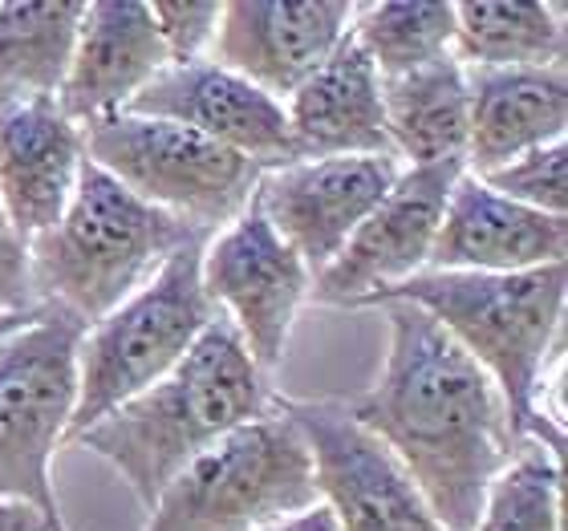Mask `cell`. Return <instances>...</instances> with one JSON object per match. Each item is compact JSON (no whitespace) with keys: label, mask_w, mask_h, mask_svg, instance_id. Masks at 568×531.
I'll use <instances>...</instances> for the list:
<instances>
[{"label":"cell","mask_w":568,"mask_h":531,"mask_svg":"<svg viewBox=\"0 0 568 531\" xmlns=\"http://www.w3.org/2000/svg\"><path fill=\"white\" fill-rule=\"evenodd\" d=\"M386 354L374 386L349 413L403 462L447 531H471L484 496L520 438L479 361L463 354L423 308L390 300Z\"/></svg>","instance_id":"cell-1"},{"label":"cell","mask_w":568,"mask_h":531,"mask_svg":"<svg viewBox=\"0 0 568 531\" xmlns=\"http://www.w3.org/2000/svg\"><path fill=\"white\" fill-rule=\"evenodd\" d=\"M273 406V378L252 361L240 333L215 317L212 329L191 345V354L171 374L78 430L70 442L98 455L131 487L142 511H151L163 487L195 455Z\"/></svg>","instance_id":"cell-2"},{"label":"cell","mask_w":568,"mask_h":531,"mask_svg":"<svg viewBox=\"0 0 568 531\" xmlns=\"http://www.w3.org/2000/svg\"><path fill=\"white\" fill-rule=\"evenodd\" d=\"M423 308L463 354L479 361L524 442L545 381L565 366V264L532 272H418L369 300Z\"/></svg>","instance_id":"cell-3"},{"label":"cell","mask_w":568,"mask_h":531,"mask_svg":"<svg viewBox=\"0 0 568 531\" xmlns=\"http://www.w3.org/2000/svg\"><path fill=\"white\" fill-rule=\"evenodd\" d=\"M191 239H203V232L142 203L85 159L61 219L29 239L37 305L61 308L90 329Z\"/></svg>","instance_id":"cell-4"},{"label":"cell","mask_w":568,"mask_h":531,"mask_svg":"<svg viewBox=\"0 0 568 531\" xmlns=\"http://www.w3.org/2000/svg\"><path fill=\"white\" fill-rule=\"evenodd\" d=\"M207 244L191 239L131 293L114 313L94 320L78 345V406H73L70 442L78 430L94 426L122 401L171 374L191 354V345L220 317L203 293L200 252Z\"/></svg>","instance_id":"cell-5"},{"label":"cell","mask_w":568,"mask_h":531,"mask_svg":"<svg viewBox=\"0 0 568 531\" xmlns=\"http://www.w3.org/2000/svg\"><path fill=\"white\" fill-rule=\"evenodd\" d=\"M308 503H317L313 462L276 401L195 455L151 503L142 531H256Z\"/></svg>","instance_id":"cell-6"},{"label":"cell","mask_w":568,"mask_h":531,"mask_svg":"<svg viewBox=\"0 0 568 531\" xmlns=\"http://www.w3.org/2000/svg\"><path fill=\"white\" fill-rule=\"evenodd\" d=\"M82 333V320L41 305L24 329L0 341V499L37 508L53 531H70L53 491V455L78 406Z\"/></svg>","instance_id":"cell-7"},{"label":"cell","mask_w":568,"mask_h":531,"mask_svg":"<svg viewBox=\"0 0 568 531\" xmlns=\"http://www.w3.org/2000/svg\"><path fill=\"white\" fill-rule=\"evenodd\" d=\"M85 159L142 203L175 215L203 236L232 224L256 195L264 166L163 119L114 114L82 131Z\"/></svg>","instance_id":"cell-8"},{"label":"cell","mask_w":568,"mask_h":531,"mask_svg":"<svg viewBox=\"0 0 568 531\" xmlns=\"http://www.w3.org/2000/svg\"><path fill=\"white\" fill-rule=\"evenodd\" d=\"M305 438L317 503L342 531H447L406 467L349 413L345 398H276Z\"/></svg>","instance_id":"cell-9"},{"label":"cell","mask_w":568,"mask_h":531,"mask_svg":"<svg viewBox=\"0 0 568 531\" xmlns=\"http://www.w3.org/2000/svg\"><path fill=\"white\" fill-rule=\"evenodd\" d=\"M200 280L215 313L240 333L252 361L273 378L296 317L308 305L313 272L276 236L256 200L232 224L207 236L200 252Z\"/></svg>","instance_id":"cell-10"},{"label":"cell","mask_w":568,"mask_h":531,"mask_svg":"<svg viewBox=\"0 0 568 531\" xmlns=\"http://www.w3.org/2000/svg\"><path fill=\"white\" fill-rule=\"evenodd\" d=\"M467 163L403 166L378 207L357 224L345 248L313 276L308 300L337 308H369V300L394 284L426 272L447 195Z\"/></svg>","instance_id":"cell-11"},{"label":"cell","mask_w":568,"mask_h":531,"mask_svg":"<svg viewBox=\"0 0 568 531\" xmlns=\"http://www.w3.org/2000/svg\"><path fill=\"white\" fill-rule=\"evenodd\" d=\"M403 175L390 154H329V159H293L264 171L256 183V207L276 227V236L317 276L345 248L357 224Z\"/></svg>","instance_id":"cell-12"},{"label":"cell","mask_w":568,"mask_h":531,"mask_svg":"<svg viewBox=\"0 0 568 531\" xmlns=\"http://www.w3.org/2000/svg\"><path fill=\"white\" fill-rule=\"evenodd\" d=\"M122 114L187 126V131L261 163L264 171L296 159L284 102H276L261 85H252L248 78H240L212 58L171 61L166 70L154 73L151 85Z\"/></svg>","instance_id":"cell-13"},{"label":"cell","mask_w":568,"mask_h":531,"mask_svg":"<svg viewBox=\"0 0 568 531\" xmlns=\"http://www.w3.org/2000/svg\"><path fill=\"white\" fill-rule=\"evenodd\" d=\"M349 24L354 4L345 0H227L212 41V61L284 102L342 45Z\"/></svg>","instance_id":"cell-14"},{"label":"cell","mask_w":568,"mask_h":531,"mask_svg":"<svg viewBox=\"0 0 568 531\" xmlns=\"http://www.w3.org/2000/svg\"><path fill=\"white\" fill-rule=\"evenodd\" d=\"M85 166L82 126L58 98L0 102V215L29 244L58 224Z\"/></svg>","instance_id":"cell-15"},{"label":"cell","mask_w":568,"mask_h":531,"mask_svg":"<svg viewBox=\"0 0 568 531\" xmlns=\"http://www.w3.org/2000/svg\"><path fill=\"white\" fill-rule=\"evenodd\" d=\"M163 41L151 21V4L142 0H94L82 9L73 53L58 90L61 114L78 126H94L131 106L166 70Z\"/></svg>","instance_id":"cell-16"},{"label":"cell","mask_w":568,"mask_h":531,"mask_svg":"<svg viewBox=\"0 0 568 531\" xmlns=\"http://www.w3.org/2000/svg\"><path fill=\"white\" fill-rule=\"evenodd\" d=\"M568 219L504 200L463 171L447 195L426 272H532L565 264Z\"/></svg>","instance_id":"cell-17"},{"label":"cell","mask_w":568,"mask_h":531,"mask_svg":"<svg viewBox=\"0 0 568 531\" xmlns=\"http://www.w3.org/2000/svg\"><path fill=\"white\" fill-rule=\"evenodd\" d=\"M284 119L293 134L296 159H329V154H390L382 78L354 41H345L284 98Z\"/></svg>","instance_id":"cell-18"},{"label":"cell","mask_w":568,"mask_h":531,"mask_svg":"<svg viewBox=\"0 0 568 531\" xmlns=\"http://www.w3.org/2000/svg\"><path fill=\"white\" fill-rule=\"evenodd\" d=\"M471 134L467 171L484 175L520 154L560 142L568 131V73L548 70H467Z\"/></svg>","instance_id":"cell-19"},{"label":"cell","mask_w":568,"mask_h":531,"mask_svg":"<svg viewBox=\"0 0 568 531\" xmlns=\"http://www.w3.org/2000/svg\"><path fill=\"white\" fill-rule=\"evenodd\" d=\"M382 110L394 159L403 166L467 163L471 90L455 53L382 82Z\"/></svg>","instance_id":"cell-20"},{"label":"cell","mask_w":568,"mask_h":531,"mask_svg":"<svg viewBox=\"0 0 568 531\" xmlns=\"http://www.w3.org/2000/svg\"><path fill=\"white\" fill-rule=\"evenodd\" d=\"M450 53L463 70L565 65V4H545V0H467V4H455Z\"/></svg>","instance_id":"cell-21"},{"label":"cell","mask_w":568,"mask_h":531,"mask_svg":"<svg viewBox=\"0 0 568 531\" xmlns=\"http://www.w3.org/2000/svg\"><path fill=\"white\" fill-rule=\"evenodd\" d=\"M85 4H0V102L58 98Z\"/></svg>","instance_id":"cell-22"},{"label":"cell","mask_w":568,"mask_h":531,"mask_svg":"<svg viewBox=\"0 0 568 531\" xmlns=\"http://www.w3.org/2000/svg\"><path fill=\"white\" fill-rule=\"evenodd\" d=\"M349 33L382 82H390V78H403V73L447 58L455 45V4H435V0L354 4Z\"/></svg>","instance_id":"cell-23"},{"label":"cell","mask_w":568,"mask_h":531,"mask_svg":"<svg viewBox=\"0 0 568 531\" xmlns=\"http://www.w3.org/2000/svg\"><path fill=\"white\" fill-rule=\"evenodd\" d=\"M471 531H565V455L524 438L487 487Z\"/></svg>","instance_id":"cell-24"},{"label":"cell","mask_w":568,"mask_h":531,"mask_svg":"<svg viewBox=\"0 0 568 531\" xmlns=\"http://www.w3.org/2000/svg\"><path fill=\"white\" fill-rule=\"evenodd\" d=\"M491 191H499L504 200L532 207L545 215H565L568 219V146L565 139L536 146V151L520 154L504 166H491L479 175Z\"/></svg>","instance_id":"cell-25"},{"label":"cell","mask_w":568,"mask_h":531,"mask_svg":"<svg viewBox=\"0 0 568 531\" xmlns=\"http://www.w3.org/2000/svg\"><path fill=\"white\" fill-rule=\"evenodd\" d=\"M220 0H154L151 21L159 29L166 58L171 61H200L212 58V41L220 29Z\"/></svg>","instance_id":"cell-26"},{"label":"cell","mask_w":568,"mask_h":531,"mask_svg":"<svg viewBox=\"0 0 568 531\" xmlns=\"http://www.w3.org/2000/svg\"><path fill=\"white\" fill-rule=\"evenodd\" d=\"M29 308H37L29 244L0 215V313H29Z\"/></svg>","instance_id":"cell-27"},{"label":"cell","mask_w":568,"mask_h":531,"mask_svg":"<svg viewBox=\"0 0 568 531\" xmlns=\"http://www.w3.org/2000/svg\"><path fill=\"white\" fill-rule=\"evenodd\" d=\"M256 531H342V528H337V520L329 515L325 503H308V508L288 511V515L264 523V528H256Z\"/></svg>","instance_id":"cell-28"},{"label":"cell","mask_w":568,"mask_h":531,"mask_svg":"<svg viewBox=\"0 0 568 531\" xmlns=\"http://www.w3.org/2000/svg\"><path fill=\"white\" fill-rule=\"evenodd\" d=\"M0 531H53V523L29 503L17 499H0Z\"/></svg>","instance_id":"cell-29"},{"label":"cell","mask_w":568,"mask_h":531,"mask_svg":"<svg viewBox=\"0 0 568 531\" xmlns=\"http://www.w3.org/2000/svg\"><path fill=\"white\" fill-rule=\"evenodd\" d=\"M37 308H41V305H37ZM37 308H29V313H0V341H4L9 333L24 329V325L37 317Z\"/></svg>","instance_id":"cell-30"}]
</instances>
